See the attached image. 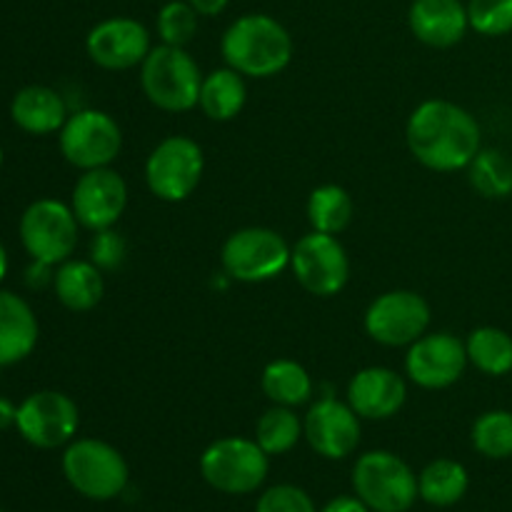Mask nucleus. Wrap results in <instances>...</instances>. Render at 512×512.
Returning a JSON list of instances; mask_svg holds the SVG:
<instances>
[{
    "label": "nucleus",
    "mask_w": 512,
    "mask_h": 512,
    "mask_svg": "<svg viewBox=\"0 0 512 512\" xmlns=\"http://www.w3.org/2000/svg\"><path fill=\"white\" fill-rule=\"evenodd\" d=\"M405 138L413 158L435 173L468 170L483 148V133L475 115L443 98L425 100L410 113Z\"/></svg>",
    "instance_id": "obj_1"
},
{
    "label": "nucleus",
    "mask_w": 512,
    "mask_h": 512,
    "mask_svg": "<svg viewBox=\"0 0 512 512\" xmlns=\"http://www.w3.org/2000/svg\"><path fill=\"white\" fill-rule=\"evenodd\" d=\"M220 53L245 78H273L293 60V38L273 15L245 13L225 28Z\"/></svg>",
    "instance_id": "obj_2"
},
{
    "label": "nucleus",
    "mask_w": 512,
    "mask_h": 512,
    "mask_svg": "<svg viewBox=\"0 0 512 512\" xmlns=\"http://www.w3.org/2000/svg\"><path fill=\"white\" fill-rule=\"evenodd\" d=\"M203 73L193 55L178 45L160 43L140 65V88L155 108L188 113L198 105Z\"/></svg>",
    "instance_id": "obj_3"
},
{
    "label": "nucleus",
    "mask_w": 512,
    "mask_h": 512,
    "mask_svg": "<svg viewBox=\"0 0 512 512\" xmlns=\"http://www.w3.org/2000/svg\"><path fill=\"white\" fill-rule=\"evenodd\" d=\"M63 475L75 493L98 503L118 498L130 480L123 453L98 438H80L65 445Z\"/></svg>",
    "instance_id": "obj_4"
},
{
    "label": "nucleus",
    "mask_w": 512,
    "mask_h": 512,
    "mask_svg": "<svg viewBox=\"0 0 512 512\" xmlns=\"http://www.w3.org/2000/svg\"><path fill=\"white\" fill-rule=\"evenodd\" d=\"M353 490L370 512H408L418 495V475L400 455L370 450L353 465Z\"/></svg>",
    "instance_id": "obj_5"
},
{
    "label": "nucleus",
    "mask_w": 512,
    "mask_h": 512,
    "mask_svg": "<svg viewBox=\"0 0 512 512\" xmlns=\"http://www.w3.org/2000/svg\"><path fill=\"white\" fill-rule=\"evenodd\" d=\"M270 455L258 440L220 438L210 443L200 455V475L213 490L225 495H250L268 478Z\"/></svg>",
    "instance_id": "obj_6"
},
{
    "label": "nucleus",
    "mask_w": 512,
    "mask_h": 512,
    "mask_svg": "<svg viewBox=\"0 0 512 512\" xmlns=\"http://www.w3.org/2000/svg\"><path fill=\"white\" fill-rule=\"evenodd\" d=\"M293 248L270 228H240L225 238L220 248V265L230 280L238 283H268L290 268Z\"/></svg>",
    "instance_id": "obj_7"
},
{
    "label": "nucleus",
    "mask_w": 512,
    "mask_h": 512,
    "mask_svg": "<svg viewBox=\"0 0 512 512\" xmlns=\"http://www.w3.org/2000/svg\"><path fill=\"white\" fill-rule=\"evenodd\" d=\"M203 148L188 135H168L145 160V183L158 200L183 203L203 180Z\"/></svg>",
    "instance_id": "obj_8"
},
{
    "label": "nucleus",
    "mask_w": 512,
    "mask_h": 512,
    "mask_svg": "<svg viewBox=\"0 0 512 512\" xmlns=\"http://www.w3.org/2000/svg\"><path fill=\"white\" fill-rule=\"evenodd\" d=\"M58 145L63 158L78 170L110 168L123 148V130L105 110L85 108L68 115L60 128Z\"/></svg>",
    "instance_id": "obj_9"
},
{
    "label": "nucleus",
    "mask_w": 512,
    "mask_h": 512,
    "mask_svg": "<svg viewBox=\"0 0 512 512\" xmlns=\"http://www.w3.org/2000/svg\"><path fill=\"white\" fill-rule=\"evenodd\" d=\"M78 218L73 208L55 198L35 200L20 218V243L33 260L60 265L78 245Z\"/></svg>",
    "instance_id": "obj_10"
},
{
    "label": "nucleus",
    "mask_w": 512,
    "mask_h": 512,
    "mask_svg": "<svg viewBox=\"0 0 512 512\" xmlns=\"http://www.w3.org/2000/svg\"><path fill=\"white\" fill-rule=\"evenodd\" d=\"M290 268L300 288L318 298H333L348 285L350 258L338 235L310 230L293 245Z\"/></svg>",
    "instance_id": "obj_11"
},
{
    "label": "nucleus",
    "mask_w": 512,
    "mask_h": 512,
    "mask_svg": "<svg viewBox=\"0 0 512 512\" xmlns=\"http://www.w3.org/2000/svg\"><path fill=\"white\" fill-rule=\"evenodd\" d=\"M80 413L73 398L58 390H40L18 405L15 428L20 438L40 450H55L73 443Z\"/></svg>",
    "instance_id": "obj_12"
},
{
    "label": "nucleus",
    "mask_w": 512,
    "mask_h": 512,
    "mask_svg": "<svg viewBox=\"0 0 512 512\" xmlns=\"http://www.w3.org/2000/svg\"><path fill=\"white\" fill-rule=\"evenodd\" d=\"M430 305L413 290L378 295L365 310V333L385 348H403L428 333Z\"/></svg>",
    "instance_id": "obj_13"
},
{
    "label": "nucleus",
    "mask_w": 512,
    "mask_h": 512,
    "mask_svg": "<svg viewBox=\"0 0 512 512\" xmlns=\"http://www.w3.org/2000/svg\"><path fill=\"white\" fill-rule=\"evenodd\" d=\"M468 368L465 343L453 333H425L423 338L408 345L405 373L418 388L443 390L458 383Z\"/></svg>",
    "instance_id": "obj_14"
},
{
    "label": "nucleus",
    "mask_w": 512,
    "mask_h": 512,
    "mask_svg": "<svg viewBox=\"0 0 512 512\" xmlns=\"http://www.w3.org/2000/svg\"><path fill=\"white\" fill-rule=\"evenodd\" d=\"M360 415L348 403L323 395L303 420V438L325 460H343L360 445Z\"/></svg>",
    "instance_id": "obj_15"
},
{
    "label": "nucleus",
    "mask_w": 512,
    "mask_h": 512,
    "mask_svg": "<svg viewBox=\"0 0 512 512\" xmlns=\"http://www.w3.org/2000/svg\"><path fill=\"white\" fill-rule=\"evenodd\" d=\"M85 50L98 68L130 70L143 65L153 45H150V30L140 20L113 15L90 28Z\"/></svg>",
    "instance_id": "obj_16"
},
{
    "label": "nucleus",
    "mask_w": 512,
    "mask_h": 512,
    "mask_svg": "<svg viewBox=\"0 0 512 512\" xmlns=\"http://www.w3.org/2000/svg\"><path fill=\"white\" fill-rule=\"evenodd\" d=\"M125 205H128V185L113 168L83 170L70 195V208L80 228L93 233L113 228L125 213Z\"/></svg>",
    "instance_id": "obj_17"
},
{
    "label": "nucleus",
    "mask_w": 512,
    "mask_h": 512,
    "mask_svg": "<svg viewBox=\"0 0 512 512\" xmlns=\"http://www.w3.org/2000/svg\"><path fill=\"white\" fill-rule=\"evenodd\" d=\"M408 398V385L395 370L373 365L363 368L350 378L348 405L360 415V420H388L400 413Z\"/></svg>",
    "instance_id": "obj_18"
},
{
    "label": "nucleus",
    "mask_w": 512,
    "mask_h": 512,
    "mask_svg": "<svg viewBox=\"0 0 512 512\" xmlns=\"http://www.w3.org/2000/svg\"><path fill=\"white\" fill-rule=\"evenodd\" d=\"M408 25L428 48H453L470 30L468 5L463 0H413Z\"/></svg>",
    "instance_id": "obj_19"
},
{
    "label": "nucleus",
    "mask_w": 512,
    "mask_h": 512,
    "mask_svg": "<svg viewBox=\"0 0 512 512\" xmlns=\"http://www.w3.org/2000/svg\"><path fill=\"white\" fill-rule=\"evenodd\" d=\"M38 343V320L20 295L0 290V368L28 358Z\"/></svg>",
    "instance_id": "obj_20"
},
{
    "label": "nucleus",
    "mask_w": 512,
    "mask_h": 512,
    "mask_svg": "<svg viewBox=\"0 0 512 512\" xmlns=\"http://www.w3.org/2000/svg\"><path fill=\"white\" fill-rule=\"evenodd\" d=\"M10 115H13V123L25 133L50 135L60 133L68 120V108L58 90L45 88V85H28L15 93Z\"/></svg>",
    "instance_id": "obj_21"
},
{
    "label": "nucleus",
    "mask_w": 512,
    "mask_h": 512,
    "mask_svg": "<svg viewBox=\"0 0 512 512\" xmlns=\"http://www.w3.org/2000/svg\"><path fill=\"white\" fill-rule=\"evenodd\" d=\"M55 295L60 305L73 313H88L103 300L105 280L103 270L93 260H65L58 265L53 278Z\"/></svg>",
    "instance_id": "obj_22"
},
{
    "label": "nucleus",
    "mask_w": 512,
    "mask_h": 512,
    "mask_svg": "<svg viewBox=\"0 0 512 512\" xmlns=\"http://www.w3.org/2000/svg\"><path fill=\"white\" fill-rule=\"evenodd\" d=\"M245 100H248L245 75H240L238 70L218 68L203 75L198 105L215 123H228V120L238 118L240 110L245 108Z\"/></svg>",
    "instance_id": "obj_23"
},
{
    "label": "nucleus",
    "mask_w": 512,
    "mask_h": 512,
    "mask_svg": "<svg viewBox=\"0 0 512 512\" xmlns=\"http://www.w3.org/2000/svg\"><path fill=\"white\" fill-rule=\"evenodd\" d=\"M260 388L268 395L273 405H285V408H298L313 398V378L308 370L290 358H278L265 365L260 375Z\"/></svg>",
    "instance_id": "obj_24"
},
{
    "label": "nucleus",
    "mask_w": 512,
    "mask_h": 512,
    "mask_svg": "<svg viewBox=\"0 0 512 512\" xmlns=\"http://www.w3.org/2000/svg\"><path fill=\"white\" fill-rule=\"evenodd\" d=\"M470 488V475L458 460H433L418 475V495L433 508H450L460 503Z\"/></svg>",
    "instance_id": "obj_25"
},
{
    "label": "nucleus",
    "mask_w": 512,
    "mask_h": 512,
    "mask_svg": "<svg viewBox=\"0 0 512 512\" xmlns=\"http://www.w3.org/2000/svg\"><path fill=\"white\" fill-rule=\"evenodd\" d=\"M468 363L490 378H503L512 373V335L495 325L475 328L465 340Z\"/></svg>",
    "instance_id": "obj_26"
},
{
    "label": "nucleus",
    "mask_w": 512,
    "mask_h": 512,
    "mask_svg": "<svg viewBox=\"0 0 512 512\" xmlns=\"http://www.w3.org/2000/svg\"><path fill=\"white\" fill-rule=\"evenodd\" d=\"M305 213H308L310 228L318 230V233L338 235L343 233L350 225L355 215V203L350 198V193L340 185L328 183L318 185L313 193L308 195V205H305Z\"/></svg>",
    "instance_id": "obj_27"
},
{
    "label": "nucleus",
    "mask_w": 512,
    "mask_h": 512,
    "mask_svg": "<svg viewBox=\"0 0 512 512\" xmlns=\"http://www.w3.org/2000/svg\"><path fill=\"white\" fill-rule=\"evenodd\" d=\"M468 180L478 195L488 200H503L512 195V158L503 150L480 148L468 165Z\"/></svg>",
    "instance_id": "obj_28"
},
{
    "label": "nucleus",
    "mask_w": 512,
    "mask_h": 512,
    "mask_svg": "<svg viewBox=\"0 0 512 512\" xmlns=\"http://www.w3.org/2000/svg\"><path fill=\"white\" fill-rule=\"evenodd\" d=\"M303 438V420L293 408L273 405L260 415L255 425V440L268 455H285Z\"/></svg>",
    "instance_id": "obj_29"
},
{
    "label": "nucleus",
    "mask_w": 512,
    "mask_h": 512,
    "mask_svg": "<svg viewBox=\"0 0 512 512\" xmlns=\"http://www.w3.org/2000/svg\"><path fill=\"white\" fill-rule=\"evenodd\" d=\"M473 448L488 460L512 458V410H488L470 430Z\"/></svg>",
    "instance_id": "obj_30"
},
{
    "label": "nucleus",
    "mask_w": 512,
    "mask_h": 512,
    "mask_svg": "<svg viewBox=\"0 0 512 512\" xmlns=\"http://www.w3.org/2000/svg\"><path fill=\"white\" fill-rule=\"evenodd\" d=\"M198 18L200 15L195 13L188 0H168L155 18L160 43L185 48L198 35Z\"/></svg>",
    "instance_id": "obj_31"
},
{
    "label": "nucleus",
    "mask_w": 512,
    "mask_h": 512,
    "mask_svg": "<svg viewBox=\"0 0 512 512\" xmlns=\"http://www.w3.org/2000/svg\"><path fill=\"white\" fill-rule=\"evenodd\" d=\"M470 28L485 38L512 33V0H468Z\"/></svg>",
    "instance_id": "obj_32"
},
{
    "label": "nucleus",
    "mask_w": 512,
    "mask_h": 512,
    "mask_svg": "<svg viewBox=\"0 0 512 512\" xmlns=\"http://www.w3.org/2000/svg\"><path fill=\"white\" fill-rule=\"evenodd\" d=\"M255 512H318L313 498L298 485H273L258 498Z\"/></svg>",
    "instance_id": "obj_33"
},
{
    "label": "nucleus",
    "mask_w": 512,
    "mask_h": 512,
    "mask_svg": "<svg viewBox=\"0 0 512 512\" xmlns=\"http://www.w3.org/2000/svg\"><path fill=\"white\" fill-rule=\"evenodd\" d=\"M128 258V243L120 233L113 228L98 230L90 240V260L98 265L100 270H115L125 263Z\"/></svg>",
    "instance_id": "obj_34"
},
{
    "label": "nucleus",
    "mask_w": 512,
    "mask_h": 512,
    "mask_svg": "<svg viewBox=\"0 0 512 512\" xmlns=\"http://www.w3.org/2000/svg\"><path fill=\"white\" fill-rule=\"evenodd\" d=\"M50 268H53V265L40 263V260H33V265L25 270V283H28L30 288H35V290L45 288V285L53 283V278H55V273H50Z\"/></svg>",
    "instance_id": "obj_35"
},
{
    "label": "nucleus",
    "mask_w": 512,
    "mask_h": 512,
    "mask_svg": "<svg viewBox=\"0 0 512 512\" xmlns=\"http://www.w3.org/2000/svg\"><path fill=\"white\" fill-rule=\"evenodd\" d=\"M320 512H370V508L358 495H338V498L330 500Z\"/></svg>",
    "instance_id": "obj_36"
},
{
    "label": "nucleus",
    "mask_w": 512,
    "mask_h": 512,
    "mask_svg": "<svg viewBox=\"0 0 512 512\" xmlns=\"http://www.w3.org/2000/svg\"><path fill=\"white\" fill-rule=\"evenodd\" d=\"M188 3L193 5L200 18H215V15L225 13L230 0H188Z\"/></svg>",
    "instance_id": "obj_37"
},
{
    "label": "nucleus",
    "mask_w": 512,
    "mask_h": 512,
    "mask_svg": "<svg viewBox=\"0 0 512 512\" xmlns=\"http://www.w3.org/2000/svg\"><path fill=\"white\" fill-rule=\"evenodd\" d=\"M15 415H18V408H15L10 400L0 398V433L15 425Z\"/></svg>",
    "instance_id": "obj_38"
},
{
    "label": "nucleus",
    "mask_w": 512,
    "mask_h": 512,
    "mask_svg": "<svg viewBox=\"0 0 512 512\" xmlns=\"http://www.w3.org/2000/svg\"><path fill=\"white\" fill-rule=\"evenodd\" d=\"M5 273H8V253H5L3 243H0V283H3Z\"/></svg>",
    "instance_id": "obj_39"
},
{
    "label": "nucleus",
    "mask_w": 512,
    "mask_h": 512,
    "mask_svg": "<svg viewBox=\"0 0 512 512\" xmlns=\"http://www.w3.org/2000/svg\"><path fill=\"white\" fill-rule=\"evenodd\" d=\"M0 165H3V148H0Z\"/></svg>",
    "instance_id": "obj_40"
},
{
    "label": "nucleus",
    "mask_w": 512,
    "mask_h": 512,
    "mask_svg": "<svg viewBox=\"0 0 512 512\" xmlns=\"http://www.w3.org/2000/svg\"><path fill=\"white\" fill-rule=\"evenodd\" d=\"M0 512H3V510H0Z\"/></svg>",
    "instance_id": "obj_41"
}]
</instances>
